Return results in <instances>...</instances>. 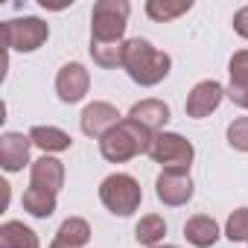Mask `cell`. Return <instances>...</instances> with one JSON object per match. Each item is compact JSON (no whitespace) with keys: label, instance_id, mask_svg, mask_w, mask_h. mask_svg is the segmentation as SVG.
<instances>
[{"label":"cell","instance_id":"1","mask_svg":"<svg viewBox=\"0 0 248 248\" xmlns=\"http://www.w3.org/2000/svg\"><path fill=\"white\" fill-rule=\"evenodd\" d=\"M123 67L132 76V82L149 88V85H158L170 67H172V59L161 50H155L146 38H132L123 44Z\"/></svg>","mask_w":248,"mask_h":248},{"label":"cell","instance_id":"2","mask_svg":"<svg viewBox=\"0 0 248 248\" xmlns=\"http://www.w3.org/2000/svg\"><path fill=\"white\" fill-rule=\"evenodd\" d=\"M155 140V132H149L146 126H140V123L135 120H120L117 126L99 140V152L105 161L111 164H123V161H132L135 155L146 152L149 155V146Z\"/></svg>","mask_w":248,"mask_h":248},{"label":"cell","instance_id":"3","mask_svg":"<svg viewBox=\"0 0 248 248\" xmlns=\"http://www.w3.org/2000/svg\"><path fill=\"white\" fill-rule=\"evenodd\" d=\"M132 6L126 0H99L91 12V41L93 44H120L126 32Z\"/></svg>","mask_w":248,"mask_h":248},{"label":"cell","instance_id":"4","mask_svg":"<svg viewBox=\"0 0 248 248\" xmlns=\"http://www.w3.org/2000/svg\"><path fill=\"white\" fill-rule=\"evenodd\" d=\"M99 199H102V204H105L114 216H132V213L140 207L143 193H140V184H138L132 175L114 172V175H108V178L99 184Z\"/></svg>","mask_w":248,"mask_h":248},{"label":"cell","instance_id":"5","mask_svg":"<svg viewBox=\"0 0 248 248\" xmlns=\"http://www.w3.org/2000/svg\"><path fill=\"white\" fill-rule=\"evenodd\" d=\"M149 158L155 164H161L164 170H172V172H190V164H193V143L184 140L181 135L175 132H158L152 146H149Z\"/></svg>","mask_w":248,"mask_h":248},{"label":"cell","instance_id":"6","mask_svg":"<svg viewBox=\"0 0 248 248\" xmlns=\"http://www.w3.org/2000/svg\"><path fill=\"white\" fill-rule=\"evenodd\" d=\"M50 35V27L41 18H15L3 24V47L18 50V53H32L38 50Z\"/></svg>","mask_w":248,"mask_h":248},{"label":"cell","instance_id":"7","mask_svg":"<svg viewBox=\"0 0 248 248\" xmlns=\"http://www.w3.org/2000/svg\"><path fill=\"white\" fill-rule=\"evenodd\" d=\"M155 193L164 204L170 207H178V204H187L193 199V181H190V172H172V170H164L155 181Z\"/></svg>","mask_w":248,"mask_h":248},{"label":"cell","instance_id":"8","mask_svg":"<svg viewBox=\"0 0 248 248\" xmlns=\"http://www.w3.org/2000/svg\"><path fill=\"white\" fill-rule=\"evenodd\" d=\"M222 96H225V88H222L216 79H204V82H199V85L190 91V96H187V105H184V108H187V117H193V120L207 117L210 111L219 108Z\"/></svg>","mask_w":248,"mask_h":248},{"label":"cell","instance_id":"9","mask_svg":"<svg viewBox=\"0 0 248 248\" xmlns=\"http://www.w3.org/2000/svg\"><path fill=\"white\" fill-rule=\"evenodd\" d=\"M117 123H120V111L111 102H91L82 111V132L88 138H99L102 140Z\"/></svg>","mask_w":248,"mask_h":248},{"label":"cell","instance_id":"10","mask_svg":"<svg viewBox=\"0 0 248 248\" xmlns=\"http://www.w3.org/2000/svg\"><path fill=\"white\" fill-rule=\"evenodd\" d=\"M88 85H91V76L88 70L79 64V62H70L59 70L56 76V91H59V99L62 102H79L85 93H88Z\"/></svg>","mask_w":248,"mask_h":248},{"label":"cell","instance_id":"11","mask_svg":"<svg viewBox=\"0 0 248 248\" xmlns=\"http://www.w3.org/2000/svg\"><path fill=\"white\" fill-rule=\"evenodd\" d=\"M30 135H21V132H6L0 138V164H3L6 172H18L24 170V164L30 161Z\"/></svg>","mask_w":248,"mask_h":248},{"label":"cell","instance_id":"12","mask_svg":"<svg viewBox=\"0 0 248 248\" xmlns=\"http://www.w3.org/2000/svg\"><path fill=\"white\" fill-rule=\"evenodd\" d=\"M62 184H64V167H62V161L44 155V158H38L32 164V175H30V187L32 190H44V193H56L59 196Z\"/></svg>","mask_w":248,"mask_h":248},{"label":"cell","instance_id":"13","mask_svg":"<svg viewBox=\"0 0 248 248\" xmlns=\"http://www.w3.org/2000/svg\"><path fill=\"white\" fill-rule=\"evenodd\" d=\"M228 73H231V88H228L231 102L248 108V50H239L231 56Z\"/></svg>","mask_w":248,"mask_h":248},{"label":"cell","instance_id":"14","mask_svg":"<svg viewBox=\"0 0 248 248\" xmlns=\"http://www.w3.org/2000/svg\"><path fill=\"white\" fill-rule=\"evenodd\" d=\"M129 120L140 123V126H146L149 132H155V135H158V129H161V126H167V120H170V105H167V102H161V99H143V102L132 105Z\"/></svg>","mask_w":248,"mask_h":248},{"label":"cell","instance_id":"15","mask_svg":"<svg viewBox=\"0 0 248 248\" xmlns=\"http://www.w3.org/2000/svg\"><path fill=\"white\" fill-rule=\"evenodd\" d=\"M184 236L196 248H210L219 239V225L210 216H190L187 225H184Z\"/></svg>","mask_w":248,"mask_h":248},{"label":"cell","instance_id":"16","mask_svg":"<svg viewBox=\"0 0 248 248\" xmlns=\"http://www.w3.org/2000/svg\"><path fill=\"white\" fill-rule=\"evenodd\" d=\"M0 248H41L32 228L24 222H3L0 225Z\"/></svg>","mask_w":248,"mask_h":248},{"label":"cell","instance_id":"17","mask_svg":"<svg viewBox=\"0 0 248 248\" xmlns=\"http://www.w3.org/2000/svg\"><path fill=\"white\" fill-rule=\"evenodd\" d=\"M30 140L38 146V149H44V152H64V149H70V135L67 132H62V129H56V126H35L32 132H30Z\"/></svg>","mask_w":248,"mask_h":248},{"label":"cell","instance_id":"18","mask_svg":"<svg viewBox=\"0 0 248 248\" xmlns=\"http://www.w3.org/2000/svg\"><path fill=\"white\" fill-rule=\"evenodd\" d=\"M56 239H59V242H64V245L82 248V245H88V242H91V225H88L85 219H79V216H70V219H64V222H62V228H59Z\"/></svg>","mask_w":248,"mask_h":248},{"label":"cell","instance_id":"19","mask_svg":"<svg viewBox=\"0 0 248 248\" xmlns=\"http://www.w3.org/2000/svg\"><path fill=\"white\" fill-rule=\"evenodd\" d=\"M164 233H167V222H164L158 213L143 216V219L138 222V228H135V239H138L140 245H149V248H155V245L164 239Z\"/></svg>","mask_w":248,"mask_h":248},{"label":"cell","instance_id":"20","mask_svg":"<svg viewBox=\"0 0 248 248\" xmlns=\"http://www.w3.org/2000/svg\"><path fill=\"white\" fill-rule=\"evenodd\" d=\"M190 9H193V0H175V3L172 0H149L146 3V15L152 21H172Z\"/></svg>","mask_w":248,"mask_h":248},{"label":"cell","instance_id":"21","mask_svg":"<svg viewBox=\"0 0 248 248\" xmlns=\"http://www.w3.org/2000/svg\"><path fill=\"white\" fill-rule=\"evenodd\" d=\"M24 210L38 216V219H47L53 210H56V193H44V190H27L24 193Z\"/></svg>","mask_w":248,"mask_h":248},{"label":"cell","instance_id":"22","mask_svg":"<svg viewBox=\"0 0 248 248\" xmlns=\"http://www.w3.org/2000/svg\"><path fill=\"white\" fill-rule=\"evenodd\" d=\"M91 56L99 67H123V44H93L91 41Z\"/></svg>","mask_w":248,"mask_h":248},{"label":"cell","instance_id":"23","mask_svg":"<svg viewBox=\"0 0 248 248\" xmlns=\"http://www.w3.org/2000/svg\"><path fill=\"white\" fill-rule=\"evenodd\" d=\"M225 236L231 242H242L248 239V207H239L228 216V225H225Z\"/></svg>","mask_w":248,"mask_h":248},{"label":"cell","instance_id":"24","mask_svg":"<svg viewBox=\"0 0 248 248\" xmlns=\"http://www.w3.org/2000/svg\"><path fill=\"white\" fill-rule=\"evenodd\" d=\"M228 143L239 152H248V117H236L228 126Z\"/></svg>","mask_w":248,"mask_h":248},{"label":"cell","instance_id":"25","mask_svg":"<svg viewBox=\"0 0 248 248\" xmlns=\"http://www.w3.org/2000/svg\"><path fill=\"white\" fill-rule=\"evenodd\" d=\"M233 30H236L242 38H248V6H242V9L233 15Z\"/></svg>","mask_w":248,"mask_h":248},{"label":"cell","instance_id":"26","mask_svg":"<svg viewBox=\"0 0 248 248\" xmlns=\"http://www.w3.org/2000/svg\"><path fill=\"white\" fill-rule=\"evenodd\" d=\"M50 248H73V245H64V242H59V239H53V245Z\"/></svg>","mask_w":248,"mask_h":248},{"label":"cell","instance_id":"27","mask_svg":"<svg viewBox=\"0 0 248 248\" xmlns=\"http://www.w3.org/2000/svg\"><path fill=\"white\" fill-rule=\"evenodd\" d=\"M155 248H175V245H155Z\"/></svg>","mask_w":248,"mask_h":248}]
</instances>
